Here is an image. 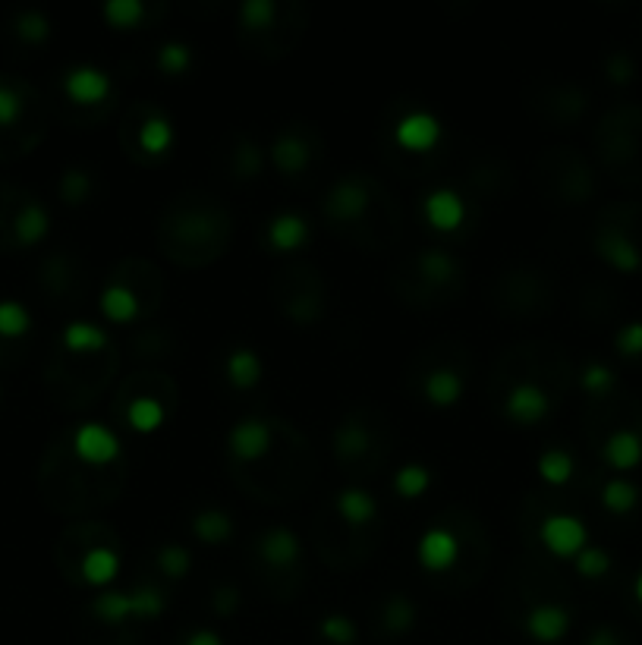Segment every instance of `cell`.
Here are the masks:
<instances>
[{
    "label": "cell",
    "instance_id": "obj_1",
    "mask_svg": "<svg viewBox=\"0 0 642 645\" xmlns=\"http://www.w3.org/2000/svg\"><path fill=\"white\" fill-rule=\"evenodd\" d=\"M41 123L35 120V92L16 76H0V158L23 155L35 145Z\"/></svg>",
    "mask_w": 642,
    "mask_h": 645
},
{
    "label": "cell",
    "instance_id": "obj_2",
    "mask_svg": "<svg viewBox=\"0 0 642 645\" xmlns=\"http://www.w3.org/2000/svg\"><path fill=\"white\" fill-rule=\"evenodd\" d=\"M48 233V211L32 196L0 183V249L35 246Z\"/></svg>",
    "mask_w": 642,
    "mask_h": 645
},
{
    "label": "cell",
    "instance_id": "obj_3",
    "mask_svg": "<svg viewBox=\"0 0 642 645\" xmlns=\"http://www.w3.org/2000/svg\"><path fill=\"white\" fill-rule=\"evenodd\" d=\"M73 454L89 466H107L120 457V441L104 425H82L73 435Z\"/></svg>",
    "mask_w": 642,
    "mask_h": 645
},
{
    "label": "cell",
    "instance_id": "obj_4",
    "mask_svg": "<svg viewBox=\"0 0 642 645\" xmlns=\"http://www.w3.org/2000/svg\"><path fill=\"white\" fill-rule=\"evenodd\" d=\"M227 444L240 460H262L271 447V425L265 419H255V416L240 419L230 428Z\"/></svg>",
    "mask_w": 642,
    "mask_h": 645
},
{
    "label": "cell",
    "instance_id": "obj_5",
    "mask_svg": "<svg viewBox=\"0 0 642 645\" xmlns=\"http://www.w3.org/2000/svg\"><path fill=\"white\" fill-rule=\"evenodd\" d=\"M542 542L548 545V551H554L558 557H573L586 548V529L580 520L573 516H548L545 526H542Z\"/></svg>",
    "mask_w": 642,
    "mask_h": 645
},
{
    "label": "cell",
    "instance_id": "obj_6",
    "mask_svg": "<svg viewBox=\"0 0 642 645\" xmlns=\"http://www.w3.org/2000/svg\"><path fill=\"white\" fill-rule=\"evenodd\" d=\"M457 554H460V545L451 529H428L419 542V564L432 573L454 567Z\"/></svg>",
    "mask_w": 642,
    "mask_h": 645
},
{
    "label": "cell",
    "instance_id": "obj_7",
    "mask_svg": "<svg viewBox=\"0 0 642 645\" xmlns=\"http://www.w3.org/2000/svg\"><path fill=\"white\" fill-rule=\"evenodd\" d=\"M369 205V186L362 180H340L328 192V214L334 221H353Z\"/></svg>",
    "mask_w": 642,
    "mask_h": 645
},
{
    "label": "cell",
    "instance_id": "obj_8",
    "mask_svg": "<svg viewBox=\"0 0 642 645\" xmlns=\"http://www.w3.org/2000/svg\"><path fill=\"white\" fill-rule=\"evenodd\" d=\"M63 89L76 104H98L111 95V79L95 67H76L63 79Z\"/></svg>",
    "mask_w": 642,
    "mask_h": 645
},
{
    "label": "cell",
    "instance_id": "obj_9",
    "mask_svg": "<svg viewBox=\"0 0 642 645\" xmlns=\"http://www.w3.org/2000/svg\"><path fill=\"white\" fill-rule=\"evenodd\" d=\"M504 413L513 422H523V425H535L545 413H548V397L542 394V387L535 384H517L510 391L507 403H504Z\"/></svg>",
    "mask_w": 642,
    "mask_h": 645
},
{
    "label": "cell",
    "instance_id": "obj_10",
    "mask_svg": "<svg viewBox=\"0 0 642 645\" xmlns=\"http://www.w3.org/2000/svg\"><path fill=\"white\" fill-rule=\"evenodd\" d=\"M441 136V123L432 117V114H406L400 123H397V142L403 148H410V152H425V148H432Z\"/></svg>",
    "mask_w": 642,
    "mask_h": 645
},
{
    "label": "cell",
    "instance_id": "obj_11",
    "mask_svg": "<svg viewBox=\"0 0 642 645\" xmlns=\"http://www.w3.org/2000/svg\"><path fill=\"white\" fill-rule=\"evenodd\" d=\"M259 554H262V561L271 567H290L299 557V539L284 526L268 529L259 539Z\"/></svg>",
    "mask_w": 642,
    "mask_h": 645
},
{
    "label": "cell",
    "instance_id": "obj_12",
    "mask_svg": "<svg viewBox=\"0 0 642 645\" xmlns=\"http://www.w3.org/2000/svg\"><path fill=\"white\" fill-rule=\"evenodd\" d=\"M526 627L539 642H554V639H561L567 633L570 614L564 608H558V605H539V608L529 611Z\"/></svg>",
    "mask_w": 642,
    "mask_h": 645
},
{
    "label": "cell",
    "instance_id": "obj_13",
    "mask_svg": "<svg viewBox=\"0 0 642 645\" xmlns=\"http://www.w3.org/2000/svg\"><path fill=\"white\" fill-rule=\"evenodd\" d=\"M425 218L432 221V227H438V230H454L463 221L460 196L451 189H435L432 196L425 199Z\"/></svg>",
    "mask_w": 642,
    "mask_h": 645
},
{
    "label": "cell",
    "instance_id": "obj_14",
    "mask_svg": "<svg viewBox=\"0 0 642 645\" xmlns=\"http://www.w3.org/2000/svg\"><path fill=\"white\" fill-rule=\"evenodd\" d=\"M306 236H309V227L299 214H277V218L268 224V240L274 249H281V252L299 249L306 243Z\"/></svg>",
    "mask_w": 642,
    "mask_h": 645
},
{
    "label": "cell",
    "instance_id": "obj_15",
    "mask_svg": "<svg viewBox=\"0 0 642 645\" xmlns=\"http://www.w3.org/2000/svg\"><path fill=\"white\" fill-rule=\"evenodd\" d=\"M82 579L85 583H92V586H104V583H111V579L117 576L120 570V557L111 551V548H89L82 554Z\"/></svg>",
    "mask_w": 642,
    "mask_h": 645
},
{
    "label": "cell",
    "instance_id": "obj_16",
    "mask_svg": "<svg viewBox=\"0 0 642 645\" xmlns=\"http://www.w3.org/2000/svg\"><path fill=\"white\" fill-rule=\"evenodd\" d=\"M309 155H312L309 145L296 133H284L271 148V161L277 164V170H284V174H299V170L309 164Z\"/></svg>",
    "mask_w": 642,
    "mask_h": 645
},
{
    "label": "cell",
    "instance_id": "obj_17",
    "mask_svg": "<svg viewBox=\"0 0 642 645\" xmlns=\"http://www.w3.org/2000/svg\"><path fill=\"white\" fill-rule=\"evenodd\" d=\"M107 347V337L101 328L85 325V321H76L67 331H63V353L73 356H89V353H101Z\"/></svg>",
    "mask_w": 642,
    "mask_h": 645
},
{
    "label": "cell",
    "instance_id": "obj_18",
    "mask_svg": "<svg viewBox=\"0 0 642 645\" xmlns=\"http://www.w3.org/2000/svg\"><path fill=\"white\" fill-rule=\"evenodd\" d=\"M337 510H340V516H344L347 523H356V526H362V523H369L372 516H375V498L369 491H362V488H344L337 494Z\"/></svg>",
    "mask_w": 642,
    "mask_h": 645
},
{
    "label": "cell",
    "instance_id": "obj_19",
    "mask_svg": "<svg viewBox=\"0 0 642 645\" xmlns=\"http://www.w3.org/2000/svg\"><path fill=\"white\" fill-rule=\"evenodd\" d=\"M425 397L435 406H454L463 397V378L451 369L432 372L425 378Z\"/></svg>",
    "mask_w": 642,
    "mask_h": 645
},
{
    "label": "cell",
    "instance_id": "obj_20",
    "mask_svg": "<svg viewBox=\"0 0 642 645\" xmlns=\"http://www.w3.org/2000/svg\"><path fill=\"white\" fill-rule=\"evenodd\" d=\"M605 457L614 469H633L642 460V441L633 432H614L605 444Z\"/></svg>",
    "mask_w": 642,
    "mask_h": 645
},
{
    "label": "cell",
    "instance_id": "obj_21",
    "mask_svg": "<svg viewBox=\"0 0 642 645\" xmlns=\"http://www.w3.org/2000/svg\"><path fill=\"white\" fill-rule=\"evenodd\" d=\"M598 252H602L608 262L620 271H636L639 268V252L636 246L620 233H602L598 236Z\"/></svg>",
    "mask_w": 642,
    "mask_h": 645
},
{
    "label": "cell",
    "instance_id": "obj_22",
    "mask_svg": "<svg viewBox=\"0 0 642 645\" xmlns=\"http://www.w3.org/2000/svg\"><path fill=\"white\" fill-rule=\"evenodd\" d=\"M192 532H196L202 542L218 545V542L230 539L233 523H230V516L221 510H202V513H196V520H192Z\"/></svg>",
    "mask_w": 642,
    "mask_h": 645
},
{
    "label": "cell",
    "instance_id": "obj_23",
    "mask_svg": "<svg viewBox=\"0 0 642 645\" xmlns=\"http://www.w3.org/2000/svg\"><path fill=\"white\" fill-rule=\"evenodd\" d=\"M101 309H104V315L111 318V321H133L136 312H139V299H136L130 290H126V287L114 284V287L104 290Z\"/></svg>",
    "mask_w": 642,
    "mask_h": 645
},
{
    "label": "cell",
    "instance_id": "obj_24",
    "mask_svg": "<svg viewBox=\"0 0 642 645\" xmlns=\"http://www.w3.org/2000/svg\"><path fill=\"white\" fill-rule=\"evenodd\" d=\"M227 375L237 387H252L262 378V362L252 350H233L227 359Z\"/></svg>",
    "mask_w": 642,
    "mask_h": 645
},
{
    "label": "cell",
    "instance_id": "obj_25",
    "mask_svg": "<svg viewBox=\"0 0 642 645\" xmlns=\"http://www.w3.org/2000/svg\"><path fill=\"white\" fill-rule=\"evenodd\" d=\"M29 328H32L29 312L19 303H13V299H4V303H0V340L13 343L19 337H26Z\"/></svg>",
    "mask_w": 642,
    "mask_h": 645
},
{
    "label": "cell",
    "instance_id": "obj_26",
    "mask_svg": "<svg viewBox=\"0 0 642 645\" xmlns=\"http://www.w3.org/2000/svg\"><path fill=\"white\" fill-rule=\"evenodd\" d=\"M126 422H130L136 432H155L164 422V406L155 397H139L130 403V410H126Z\"/></svg>",
    "mask_w": 642,
    "mask_h": 645
},
{
    "label": "cell",
    "instance_id": "obj_27",
    "mask_svg": "<svg viewBox=\"0 0 642 645\" xmlns=\"http://www.w3.org/2000/svg\"><path fill=\"white\" fill-rule=\"evenodd\" d=\"M334 447H337V454L344 457V460H356L366 454V447H369V432L362 425H340L337 428V435H334Z\"/></svg>",
    "mask_w": 642,
    "mask_h": 645
},
{
    "label": "cell",
    "instance_id": "obj_28",
    "mask_svg": "<svg viewBox=\"0 0 642 645\" xmlns=\"http://www.w3.org/2000/svg\"><path fill=\"white\" fill-rule=\"evenodd\" d=\"M170 142H174V129H170V123L164 117L152 114L142 123V148H145V152L164 155Z\"/></svg>",
    "mask_w": 642,
    "mask_h": 645
},
{
    "label": "cell",
    "instance_id": "obj_29",
    "mask_svg": "<svg viewBox=\"0 0 642 645\" xmlns=\"http://www.w3.org/2000/svg\"><path fill=\"white\" fill-rule=\"evenodd\" d=\"M422 271H425L428 281H435V284H447V281H454V277L460 274L454 258L447 252H441V249H428L422 255Z\"/></svg>",
    "mask_w": 642,
    "mask_h": 645
},
{
    "label": "cell",
    "instance_id": "obj_30",
    "mask_svg": "<svg viewBox=\"0 0 642 645\" xmlns=\"http://www.w3.org/2000/svg\"><path fill=\"white\" fill-rule=\"evenodd\" d=\"M602 501L611 513H630L639 501V491L627 479H611L602 491Z\"/></svg>",
    "mask_w": 642,
    "mask_h": 645
},
{
    "label": "cell",
    "instance_id": "obj_31",
    "mask_svg": "<svg viewBox=\"0 0 642 645\" xmlns=\"http://www.w3.org/2000/svg\"><path fill=\"white\" fill-rule=\"evenodd\" d=\"M13 32L29 41V45H38V41H45L51 26H48V16H41L35 10H23V13H16L13 16Z\"/></svg>",
    "mask_w": 642,
    "mask_h": 645
},
{
    "label": "cell",
    "instance_id": "obj_32",
    "mask_svg": "<svg viewBox=\"0 0 642 645\" xmlns=\"http://www.w3.org/2000/svg\"><path fill=\"white\" fill-rule=\"evenodd\" d=\"M539 472L551 485H564L573 476V457L564 454V450H545L539 460Z\"/></svg>",
    "mask_w": 642,
    "mask_h": 645
},
{
    "label": "cell",
    "instance_id": "obj_33",
    "mask_svg": "<svg viewBox=\"0 0 642 645\" xmlns=\"http://www.w3.org/2000/svg\"><path fill=\"white\" fill-rule=\"evenodd\" d=\"M95 614L104 623H120L126 617H133V605H130V592H107L95 601Z\"/></svg>",
    "mask_w": 642,
    "mask_h": 645
},
{
    "label": "cell",
    "instance_id": "obj_34",
    "mask_svg": "<svg viewBox=\"0 0 642 645\" xmlns=\"http://www.w3.org/2000/svg\"><path fill=\"white\" fill-rule=\"evenodd\" d=\"M413 620H416V608H413L410 598L397 595L388 601V608H384V627H388L391 633H406L413 627Z\"/></svg>",
    "mask_w": 642,
    "mask_h": 645
},
{
    "label": "cell",
    "instance_id": "obj_35",
    "mask_svg": "<svg viewBox=\"0 0 642 645\" xmlns=\"http://www.w3.org/2000/svg\"><path fill=\"white\" fill-rule=\"evenodd\" d=\"M394 488H397V494H403V498H419V494L428 488V469L419 463L403 466L394 479Z\"/></svg>",
    "mask_w": 642,
    "mask_h": 645
},
{
    "label": "cell",
    "instance_id": "obj_36",
    "mask_svg": "<svg viewBox=\"0 0 642 645\" xmlns=\"http://www.w3.org/2000/svg\"><path fill=\"white\" fill-rule=\"evenodd\" d=\"M158 567H161V573H164V576L180 579V576H186V573H189L192 557H189V551H186V548H180V545H164V548H161V554H158Z\"/></svg>",
    "mask_w": 642,
    "mask_h": 645
},
{
    "label": "cell",
    "instance_id": "obj_37",
    "mask_svg": "<svg viewBox=\"0 0 642 645\" xmlns=\"http://www.w3.org/2000/svg\"><path fill=\"white\" fill-rule=\"evenodd\" d=\"M318 630H321V636H325L328 642H334V645H350L356 639V623L350 617H344V614L325 617Z\"/></svg>",
    "mask_w": 642,
    "mask_h": 645
},
{
    "label": "cell",
    "instance_id": "obj_38",
    "mask_svg": "<svg viewBox=\"0 0 642 645\" xmlns=\"http://www.w3.org/2000/svg\"><path fill=\"white\" fill-rule=\"evenodd\" d=\"M130 605H133V617H158L164 611V595L155 586H142L130 592Z\"/></svg>",
    "mask_w": 642,
    "mask_h": 645
},
{
    "label": "cell",
    "instance_id": "obj_39",
    "mask_svg": "<svg viewBox=\"0 0 642 645\" xmlns=\"http://www.w3.org/2000/svg\"><path fill=\"white\" fill-rule=\"evenodd\" d=\"M104 13H107V19H111L114 26L130 29V26H136L139 19H142L145 7L136 4V0H111V4L104 7Z\"/></svg>",
    "mask_w": 642,
    "mask_h": 645
},
{
    "label": "cell",
    "instance_id": "obj_40",
    "mask_svg": "<svg viewBox=\"0 0 642 645\" xmlns=\"http://www.w3.org/2000/svg\"><path fill=\"white\" fill-rule=\"evenodd\" d=\"M189 63H192V51L186 45H180V41H174V45H164L161 54H158V67L164 73H170V76L189 70Z\"/></svg>",
    "mask_w": 642,
    "mask_h": 645
},
{
    "label": "cell",
    "instance_id": "obj_41",
    "mask_svg": "<svg viewBox=\"0 0 642 645\" xmlns=\"http://www.w3.org/2000/svg\"><path fill=\"white\" fill-rule=\"evenodd\" d=\"M608 567H611V561H608V554L602 548H583L580 554H576V570H580L583 576H589V579L605 576Z\"/></svg>",
    "mask_w": 642,
    "mask_h": 645
},
{
    "label": "cell",
    "instance_id": "obj_42",
    "mask_svg": "<svg viewBox=\"0 0 642 645\" xmlns=\"http://www.w3.org/2000/svg\"><path fill=\"white\" fill-rule=\"evenodd\" d=\"M611 384H614V375H611L608 365H602V362H589L586 369H583V387H586V391L602 394V391H608Z\"/></svg>",
    "mask_w": 642,
    "mask_h": 645
},
{
    "label": "cell",
    "instance_id": "obj_43",
    "mask_svg": "<svg viewBox=\"0 0 642 645\" xmlns=\"http://www.w3.org/2000/svg\"><path fill=\"white\" fill-rule=\"evenodd\" d=\"M89 189H92V180L85 177V174H79V170H70V174L63 177V186H60L63 199L73 202V205H79L85 196H89Z\"/></svg>",
    "mask_w": 642,
    "mask_h": 645
},
{
    "label": "cell",
    "instance_id": "obj_44",
    "mask_svg": "<svg viewBox=\"0 0 642 645\" xmlns=\"http://www.w3.org/2000/svg\"><path fill=\"white\" fill-rule=\"evenodd\" d=\"M240 16H243V23H246V26H252V29H265V26H268V19L274 16V4H268V0H252V4H243Z\"/></svg>",
    "mask_w": 642,
    "mask_h": 645
},
{
    "label": "cell",
    "instance_id": "obj_45",
    "mask_svg": "<svg viewBox=\"0 0 642 645\" xmlns=\"http://www.w3.org/2000/svg\"><path fill=\"white\" fill-rule=\"evenodd\" d=\"M617 350L624 356H639L642 353V321H633L617 334Z\"/></svg>",
    "mask_w": 642,
    "mask_h": 645
},
{
    "label": "cell",
    "instance_id": "obj_46",
    "mask_svg": "<svg viewBox=\"0 0 642 645\" xmlns=\"http://www.w3.org/2000/svg\"><path fill=\"white\" fill-rule=\"evenodd\" d=\"M237 601H240L237 589L224 586V589H218V595H214V611H218V614H230L233 608H237Z\"/></svg>",
    "mask_w": 642,
    "mask_h": 645
},
{
    "label": "cell",
    "instance_id": "obj_47",
    "mask_svg": "<svg viewBox=\"0 0 642 645\" xmlns=\"http://www.w3.org/2000/svg\"><path fill=\"white\" fill-rule=\"evenodd\" d=\"M608 76L614 79V82H630V76H633V63L627 60V57H611V63H608Z\"/></svg>",
    "mask_w": 642,
    "mask_h": 645
},
{
    "label": "cell",
    "instance_id": "obj_48",
    "mask_svg": "<svg viewBox=\"0 0 642 645\" xmlns=\"http://www.w3.org/2000/svg\"><path fill=\"white\" fill-rule=\"evenodd\" d=\"M186 645H224L218 636H214L211 630H199V633H192L189 639H186Z\"/></svg>",
    "mask_w": 642,
    "mask_h": 645
},
{
    "label": "cell",
    "instance_id": "obj_49",
    "mask_svg": "<svg viewBox=\"0 0 642 645\" xmlns=\"http://www.w3.org/2000/svg\"><path fill=\"white\" fill-rule=\"evenodd\" d=\"M589 645H617V642H614V636H611L608 630H598V633L589 639Z\"/></svg>",
    "mask_w": 642,
    "mask_h": 645
},
{
    "label": "cell",
    "instance_id": "obj_50",
    "mask_svg": "<svg viewBox=\"0 0 642 645\" xmlns=\"http://www.w3.org/2000/svg\"><path fill=\"white\" fill-rule=\"evenodd\" d=\"M636 598L642 601V573H639V579H636Z\"/></svg>",
    "mask_w": 642,
    "mask_h": 645
}]
</instances>
